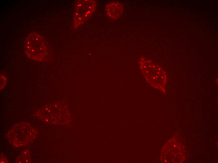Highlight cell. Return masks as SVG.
I'll return each instance as SVG.
<instances>
[{
	"mask_svg": "<svg viewBox=\"0 0 218 163\" xmlns=\"http://www.w3.org/2000/svg\"><path fill=\"white\" fill-rule=\"evenodd\" d=\"M26 55L35 60H42L47 53V48L43 37L38 33L33 32L27 37L24 43Z\"/></svg>",
	"mask_w": 218,
	"mask_h": 163,
	"instance_id": "3",
	"label": "cell"
},
{
	"mask_svg": "<svg viewBox=\"0 0 218 163\" xmlns=\"http://www.w3.org/2000/svg\"><path fill=\"white\" fill-rule=\"evenodd\" d=\"M37 135V131L26 123L16 124L7 134L9 142L16 147L27 145L32 142Z\"/></svg>",
	"mask_w": 218,
	"mask_h": 163,
	"instance_id": "2",
	"label": "cell"
},
{
	"mask_svg": "<svg viewBox=\"0 0 218 163\" xmlns=\"http://www.w3.org/2000/svg\"><path fill=\"white\" fill-rule=\"evenodd\" d=\"M164 147V162L182 163L185 159L184 146L175 138L170 139Z\"/></svg>",
	"mask_w": 218,
	"mask_h": 163,
	"instance_id": "5",
	"label": "cell"
},
{
	"mask_svg": "<svg viewBox=\"0 0 218 163\" xmlns=\"http://www.w3.org/2000/svg\"><path fill=\"white\" fill-rule=\"evenodd\" d=\"M139 64L141 72L149 85L165 92L167 80L165 72L163 69L143 57L140 58Z\"/></svg>",
	"mask_w": 218,
	"mask_h": 163,
	"instance_id": "1",
	"label": "cell"
},
{
	"mask_svg": "<svg viewBox=\"0 0 218 163\" xmlns=\"http://www.w3.org/2000/svg\"><path fill=\"white\" fill-rule=\"evenodd\" d=\"M97 3L93 0H79L75 4L73 26L76 29L90 18L96 9Z\"/></svg>",
	"mask_w": 218,
	"mask_h": 163,
	"instance_id": "4",
	"label": "cell"
},
{
	"mask_svg": "<svg viewBox=\"0 0 218 163\" xmlns=\"http://www.w3.org/2000/svg\"><path fill=\"white\" fill-rule=\"evenodd\" d=\"M123 4L117 1H112L108 3L105 7V11L107 17L114 20L119 18L124 11Z\"/></svg>",
	"mask_w": 218,
	"mask_h": 163,
	"instance_id": "6",
	"label": "cell"
}]
</instances>
